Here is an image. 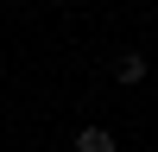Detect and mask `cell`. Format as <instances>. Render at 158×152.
Wrapping results in <instances>:
<instances>
[{
	"label": "cell",
	"instance_id": "1",
	"mask_svg": "<svg viewBox=\"0 0 158 152\" xmlns=\"http://www.w3.org/2000/svg\"><path fill=\"white\" fill-rule=\"evenodd\" d=\"M76 152H120V139H114L101 120H82L76 127Z\"/></svg>",
	"mask_w": 158,
	"mask_h": 152
},
{
	"label": "cell",
	"instance_id": "2",
	"mask_svg": "<svg viewBox=\"0 0 158 152\" xmlns=\"http://www.w3.org/2000/svg\"><path fill=\"white\" fill-rule=\"evenodd\" d=\"M146 76H152V63L139 57V51H127V57H114V82H120V89H139Z\"/></svg>",
	"mask_w": 158,
	"mask_h": 152
}]
</instances>
